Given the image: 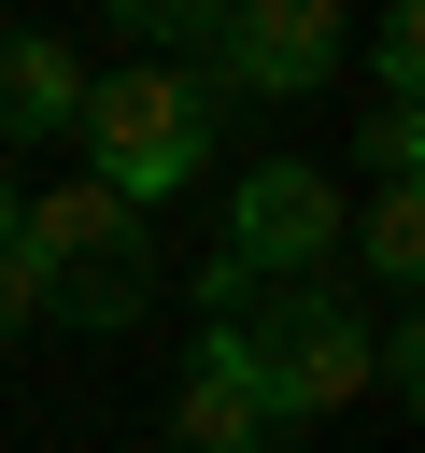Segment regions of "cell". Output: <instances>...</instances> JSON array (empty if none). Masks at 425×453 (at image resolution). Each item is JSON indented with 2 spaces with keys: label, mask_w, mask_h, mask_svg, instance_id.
Wrapping results in <instances>:
<instances>
[{
  "label": "cell",
  "mask_w": 425,
  "mask_h": 453,
  "mask_svg": "<svg viewBox=\"0 0 425 453\" xmlns=\"http://www.w3.org/2000/svg\"><path fill=\"white\" fill-rule=\"evenodd\" d=\"M212 85L198 71H170V57H128L113 85H85V113H71V142H85V184H113L128 212H156V198H184L198 170H212Z\"/></svg>",
  "instance_id": "7a4b0ae2"
},
{
  "label": "cell",
  "mask_w": 425,
  "mask_h": 453,
  "mask_svg": "<svg viewBox=\"0 0 425 453\" xmlns=\"http://www.w3.org/2000/svg\"><path fill=\"white\" fill-rule=\"evenodd\" d=\"M142 311H156V241L57 255V269H42V326H71V340H128Z\"/></svg>",
  "instance_id": "8992f818"
},
{
  "label": "cell",
  "mask_w": 425,
  "mask_h": 453,
  "mask_svg": "<svg viewBox=\"0 0 425 453\" xmlns=\"http://www.w3.org/2000/svg\"><path fill=\"white\" fill-rule=\"evenodd\" d=\"M212 340L241 354V382H255L269 439H298V425H340V411L368 396V311H354L340 283H255V297H241Z\"/></svg>",
  "instance_id": "6da1fadb"
},
{
  "label": "cell",
  "mask_w": 425,
  "mask_h": 453,
  "mask_svg": "<svg viewBox=\"0 0 425 453\" xmlns=\"http://www.w3.org/2000/svg\"><path fill=\"white\" fill-rule=\"evenodd\" d=\"M99 14H113L128 42H156L170 71H198V57H212V28H227V0H99Z\"/></svg>",
  "instance_id": "9c48e42d"
},
{
  "label": "cell",
  "mask_w": 425,
  "mask_h": 453,
  "mask_svg": "<svg viewBox=\"0 0 425 453\" xmlns=\"http://www.w3.org/2000/svg\"><path fill=\"white\" fill-rule=\"evenodd\" d=\"M354 156H368V184H411V170H425V99H368Z\"/></svg>",
  "instance_id": "8fae6325"
},
{
  "label": "cell",
  "mask_w": 425,
  "mask_h": 453,
  "mask_svg": "<svg viewBox=\"0 0 425 453\" xmlns=\"http://www.w3.org/2000/svg\"><path fill=\"white\" fill-rule=\"evenodd\" d=\"M368 85H382V99L425 85V0H382V14H368Z\"/></svg>",
  "instance_id": "30bf717a"
},
{
  "label": "cell",
  "mask_w": 425,
  "mask_h": 453,
  "mask_svg": "<svg viewBox=\"0 0 425 453\" xmlns=\"http://www.w3.org/2000/svg\"><path fill=\"white\" fill-rule=\"evenodd\" d=\"M170 453H269V411H255V382H241V354L212 326H198V354L170 382Z\"/></svg>",
  "instance_id": "52a82bcc"
},
{
  "label": "cell",
  "mask_w": 425,
  "mask_h": 453,
  "mask_svg": "<svg viewBox=\"0 0 425 453\" xmlns=\"http://www.w3.org/2000/svg\"><path fill=\"white\" fill-rule=\"evenodd\" d=\"M340 28H354L340 0H227L198 85L212 99H326L340 85Z\"/></svg>",
  "instance_id": "277c9868"
},
{
  "label": "cell",
  "mask_w": 425,
  "mask_h": 453,
  "mask_svg": "<svg viewBox=\"0 0 425 453\" xmlns=\"http://www.w3.org/2000/svg\"><path fill=\"white\" fill-rule=\"evenodd\" d=\"M368 396H397V411L425 396V326L411 311H368Z\"/></svg>",
  "instance_id": "7c38bea8"
},
{
  "label": "cell",
  "mask_w": 425,
  "mask_h": 453,
  "mask_svg": "<svg viewBox=\"0 0 425 453\" xmlns=\"http://www.w3.org/2000/svg\"><path fill=\"white\" fill-rule=\"evenodd\" d=\"M340 255H354L368 283H411V269H425V198H411V184H368L354 226H340Z\"/></svg>",
  "instance_id": "ba28073f"
},
{
  "label": "cell",
  "mask_w": 425,
  "mask_h": 453,
  "mask_svg": "<svg viewBox=\"0 0 425 453\" xmlns=\"http://www.w3.org/2000/svg\"><path fill=\"white\" fill-rule=\"evenodd\" d=\"M14 212H28V184H14V156H0V241H14Z\"/></svg>",
  "instance_id": "5bb4252c"
},
{
  "label": "cell",
  "mask_w": 425,
  "mask_h": 453,
  "mask_svg": "<svg viewBox=\"0 0 425 453\" xmlns=\"http://www.w3.org/2000/svg\"><path fill=\"white\" fill-rule=\"evenodd\" d=\"M71 113H85V57L57 28H0V156L71 142Z\"/></svg>",
  "instance_id": "5b68a950"
},
{
  "label": "cell",
  "mask_w": 425,
  "mask_h": 453,
  "mask_svg": "<svg viewBox=\"0 0 425 453\" xmlns=\"http://www.w3.org/2000/svg\"><path fill=\"white\" fill-rule=\"evenodd\" d=\"M28 326H42V255L0 241V340H28Z\"/></svg>",
  "instance_id": "4fadbf2b"
},
{
  "label": "cell",
  "mask_w": 425,
  "mask_h": 453,
  "mask_svg": "<svg viewBox=\"0 0 425 453\" xmlns=\"http://www.w3.org/2000/svg\"><path fill=\"white\" fill-rule=\"evenodd\" d=\"M340 226H354V198H340V170H312V156H255L241 184H227V269L241 283H340Z\"/></svg>",
  "instance_id": "3957f363"
}]
</instances>
